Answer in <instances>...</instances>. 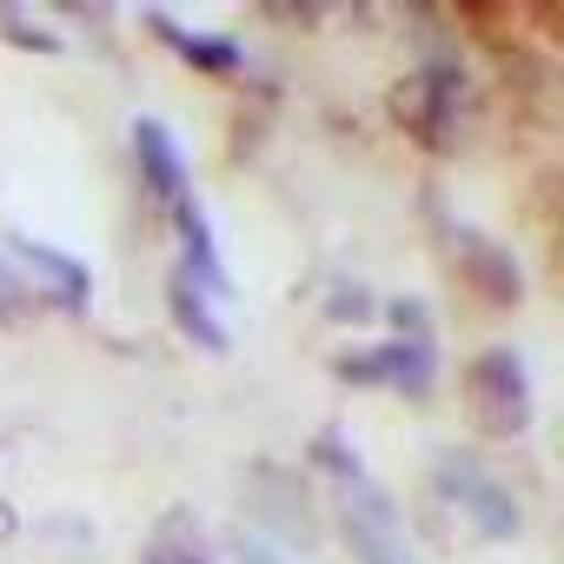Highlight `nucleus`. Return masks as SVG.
<instances>
[{
	"instance_id": "obj_1",
	"label": "nucleus",
	"mask_w": 564,
	"mask_h": 564,
	"mask_svg": "<svg viewBox=\"0 0 564 564\" xmlns=\"http://www.w3.org/2000/svg\"><path fill=\"white\" fill-rule=\"evenodd\" d=\"M432 478H438V498H452L485 538H518L524 531V505L511 498V485L478 458V452H438V465H432Z\"/></svg>"
},
{
	"instance_id": "obj_2",
	"label": "nucleus",
	"mask_w": 564,
	"mask_h": 564,
	"mask_svg": "<svg viewBox=\"0 0 564 564\" xmlns=\"http://www.w3.org/2000/svg\"><path fill=\"white\" fill-rule=\"evenodd\" d=\"M465 399H471V419L491 432V438H518L531 432V372L511 346H485L471 366H465Z\"/></svg>"
},
{
	"instance_id": "obj_3",
	"label": "nucleus",
	"mask_w": 564,
	"mask_h": 564,
	"mask_svg": "<svg viewBox=\"0 0 564 564\" xmlns=\"http://www.w3.org/2000/svg\"><path fill=\"white\" fill-rule=\"evenodd\" d=\"M333 372L346 386H386L399 399H432L438 392V346H432V333H392L372 352H339Z\"/></svg>"
},
{
	"instance_id": "obj_4",
	"label": "nucleus",
	"mask_w": 564,
	"mask_h": 564,
	"mask_svg": "<svg viewBox=\"0 0 564 564\" xmlns=\"http://www.w3.org/2000/svg\"><path fill=\"white\" fill-rule=\"evenodd\" d=\"M8 265L21 272L28 300H47L54 313H87V300H94L87 259H74V252L47 246V239H34V232H14V239H8Z\"/></svg>"
},
{
	"instance_id": "obj_5",
	"label": "nucleus",
	"mask_w": 564,
	"mask_h": 564,
	"mask_svg": "<svg viewBox=\"0 0 564 564\" xmlns=\"http://www.w3.org/2000/svg\"><path fill=\"white\" fill-rule=\"evenodd\" d=\"M458 100H465V67H458L452 54H432V61L399 87V120H405L425 147H438V140L458 127Z\"/></svg>"
},
{
	"instance_id": "obj_6",
	"label": "nucleus",
	"mask_w": 564,
	"mask_h": 564,
	"mask_svg": "<svg viewBox=\"0 0 564 564\" xmlns=\"http://www.w3.org/2000/svg\"><path fill=\"white\" fill-rule=\"evenodd\" d=\"M452 252H458L465 279H471L491 306H518V300H524V272H518V252H511L505 239H491V232H478V226H452Z\"/></svg>"
},
{
	"instance_id": "obj_7",
	"label": "nucleus",
	"mask_w": 564,
	"mask_h": 564,
	"mask_svg": "<svg viewBox=\"0 0 564 564\" xmlns=\"http://www.w3.org/2000/svg\"><path fill=\"white\" fill-rule=\"evenodd\" d=\"M173 232H180V279H193L206 300H226L232 279H226V259H219V239H213L199 199H180L173 206Z\"/></svg>"
},
{
	"instance_id": "obj_8",
	"label": "nucleus",
	"mask_w": 564,
	"mask_h": 564,
	"mask_svg": "<svg viewBox=\"0 0 564 564\" xmlns=\"http://www.w3.org/2000/svg\"><path fill=\"white\" fill-rule=\"evenodd\" d=\"M133 160H140V186H147L160 206L193 199V186H186V153H180V140H173L160 120H133Z\"/></svg>"
},
{
	"instance_id": "obj_9",
	"label": "nucleus",
	"mask_w": 564,
	"mask_h": 564,
	"mask_svg": "<svg viewBox=\"0 0 564 564\" xmlns=\"http://www.w3.org/2000/svg\"><path fill=\"white\" fill-rule=\"evenodd\" d=\"M147 28H153L186 67H199V74H239V67H246V47H239L232 34H206V28H186V21H173V14H147Z\"/></svg>"
},
{
	"instance_id": "obj_10",
	"label": "nucleus",
	"mask_w": 564,
	"mask_h": 564,
	"mask_svg": "<svg viewBox=\"0 0 564 564\" xmlns=\"http://www.w3.org/2000/svg\"><path fill=\"white\" fill-rule=\"evenodd\" d=\"M166 306H173V326L193 339V346H206V352H226L232 339H226V326H219V313H213V300L193 286V279H166Z\"/></svg>"
},
{
	"instance_id": "obj_11",
	"label": "nucleus",
	"mask_w": 564,
	"mask_h": 564,
	"mask_svg": "<svg viewBox=\"0 0 564 564\" xmlns=\"http://www.w3.org/2000/svg\"><path fill=\"white\" fill-rule=\"evenodd\" d=\"M140 564H213V551H206L193 511H166L160 531L147 538V557H140Z\"/></svg>"
},
{
	"instance_id": "obj_12",
	"label": "nucleus",
	"mask_w": 564,
	"mask_h": 564,
	"mask_svg": "<svg viewBox=\"0 0 564 564\" xmlns=\"http://www.w3.org/2000/svg\"><path fill=\"white\" fill-rule=\"evenodd\" d=\"M313 465H326L339 485H366V458H359L339 432H319V438H313Z\"/></svg>"
},
{
	"instance_id": "obj_13",
	"label": "nucleus",
	"mask_w": 564,
	"mask_h": 564,
	"mask_svg": "<svg viewBox=\"0 0 564 564\" xmlns=\"http://www.w3.org/2000/svg\"><path fill=\"white\" fill-rule=\"evenodd\" d=\"M0 34H8L14 47H28V54H61V34H54L47 21L21 14V8H0Z\"/></svg>"
},
{
	"instance_id": "obj_14",
	"label": "nucleus",
	"mask_w": 564,
	"mask_h": 564,
	"mask_svg": "<svg viewBox=\"0 0 564 564\" xmlns=\"http://www.w3.org/2000/svg\"><path fill=\"white\" fill-rule=\"evenodd\" d=\"M326 319H339V326L372 319V293L359 286V279H333V286H326Z\"/></svg>"
},
{
	"instance_id": "obj_15",
	"label": "nucleus",
	"mask_w": 564,
	"mask_h": 564,
	"mask_svg": "<svg viewBox=\"0 0 564 564\" xmlns=\"http://www.w3.org/2000/svg\"><path fill=\"white\" fill-rule=\"evenodd\" d=\"M28 313H34V300L21 286V272L8 265V252H0V326H28Z\"/></svg>"
},
{
	"instance_id": "obj_16",
	"label": "nucleus",
	"mask_w": 564,
	"mask_h": 564,
	"mask_svg": "<svg viewBox=\"0 0 564 564\" xmlns=\"http://www.w3.org/2000/svg\"><path fill=\"white\" fill-rule=\"evenodd\" d=\"M239 564H286V557H272L265 544H239Z\"/></svg>"
}]
</instances>
